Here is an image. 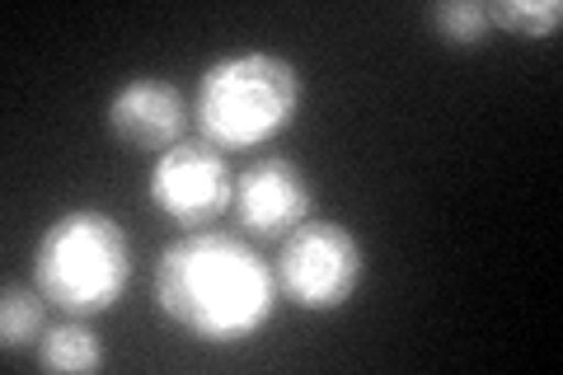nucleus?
<instances>
[{
  "label": "nucleus",
  "instance_id": "9b49d317",
  "mask_svg": "<svg viewBox=\"0 0 563 375\" xmlns=\"http://www.w3.org/2000/svg\"><path fill=\"white\" fill-rule=\"evenodd\" d=\"M428 24L455 47H479L488 38V29H493L488 5H479V0H442V5L428 10Z\"/></svg>",
  "mask_w": 563,
  "mask_h": 375
},
{
  "label": "nucleus",
  "instance_id": "7ed1b4c3",
  "mask_svg": "<svg viewBox=\"0 0 563 375\" xmlns=\"http://www.w3.org/2000/svg\"><path fill=\"white\" fill-rule=\"evenodd\" d=\"M301 109V76L277 52H231L217 57L198 80V118L202 141L217 151H258L282 136Z\"/></svg>",
  "mask_w": 563,
  "mask_h": 375
},
{
  "label": "nucleus",
  "instance_id": "20e7f679",
  "mask_svg": "<svg viewBox=\"0 0 563 375\" xmlns=\"http://www.w3.org/2000/svg\"><path fill=\"white\" fill-rule=\"evenodd\" d=\"M273 273L282 300H291L296 310L310 315H329L343 310L352 291L362 287L366 249L339 221H301L282 240V258Z\"/></svg>",
  "mask_w": 563,
  "mask_h": 375
},
{
  "label": "nucleus",
  "instance_id": "9d476101",
  "mask_svg": "<svg viewBox=\"0 0 563 375\" xmlns=\"http://www.w3.org/2000/svg\"><path fill=\"white\" fill-rule=\"evenodd\" d=\"M488 24L517 33V38H550L563 24V5L559 0H493Z\"/></svg>",
  "mask_w": 563,
  "mask_h": 375
},
{
  "label": "nucleus",
  "instance_id": "6e6552de",
  "mask_svg": "<svg viewBox=\"0 0 563 375\" xmlns=\"http://www.w3.org/2000/svg\"><path fill=\"white\" fill-rule=\"evenodd\" d=\"M38 366L43 371H99L103 366V343L95 329H85L80 319H70V324H57L38 338Z\"/></svg>",
  "mask_w": 563,
  "mask_h": 375
},
{
  "label": "nucleus",
  "instance_id": "1a4fd4ad",
  "mask_svg": "<svg viewBox=\"0 0 563 375\" xmlns=\"http://www.w3.org/2000/svg\"><path fill=\"white\" fill-rule=\"evenodd\" d=\"M43 291L38 287H14L5 282V291H0V348L5 352H20L29 343H38L47 333L43 329Z\"/></svg>",
  "mask_w": 563,
  "mask_h": 375
},
{
  "label": "nucleus",
  "instance_id": "423d86ee",
  "mask_svg": "<svg viewBox=\"0 0 563 375\" xmlns=\"http://www.w3.org/2000/svg\"><path fill=\"white\" fill-rule=\"evenodd\" d=\"M235 217L254 240H287L310 221V184L287 155H263L235 178Z\"/></svg>",
  "mask_w": 563,
  "mask_h": 375
},
{
  "label": "nucleus",
  "instance_id": "f03ea898",
  "mask_svg": "<svg viewBox=\"0 0 563 375\" xmlns=\"http://www.w3.org/2000/svg\"><path fill=\"white\" fill-rule=\"evenodd\" d=\"M132 282V244L109 211L76 207L57 217L33 249V287L52 310L95 319L113 310Z\"/></svg>",
  "mask_w": 563,
  "mask_h": 375
},
{
  "label": "nucleus",
  "instance_id": "39448f33",
  "mask_svg": "<svg viewBox=\"0 0 563 375\" xmlns=\"http://www.w3.org/2000/svg\"><path fill=\"white\" fill-rule=\"evenodd\" d=\"M151 202L184 230H202L207 221H217L235 202V174L225 165V151L202 136L165 146L151 165Z\"/></svg>",
  "mask_w": 563,
  "mask_h": 375
},
{
  "label": "nucleus",
  "instance_id": "0eeeda50",
  "mask_svg": "<svg viewBox=\"0 0 563 375\" xmlns=\"http://www.w3.org/2000/svg\"><path fill=\"white\" fill-rule=\"evenodd\" d=\"M109 132L118 141H128L136 151H165L174 141H184V95L161 76H136L109 99Z\"/></svg>",
  "mask_w": 563,
  "mask_h": 375
},
{
  "label": "nucleus",
  "instance_id": "f257e3e1",
  "mask_svg": "<svg viewBox=\"0 0 563 375\" xmlns=\"http://www.w3.org/2000/svg\"><path fill=\"white\" fill-rule=\"evenodd\" d=\"M277 273L225 230H188L155 258V306L198 343H244L277 310Z\"/></svg>",
  "mask_w": 563,
  "mask_h": 375
}]
</instances>
